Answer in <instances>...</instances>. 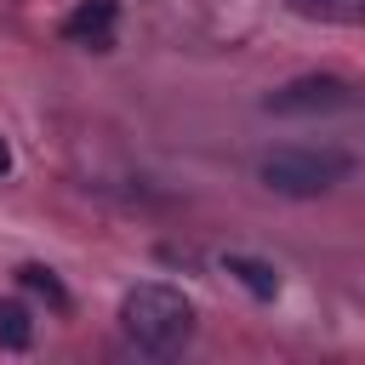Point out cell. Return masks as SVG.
I'll return each instance as SVG.
<instances>
[{
  "instance_id": "3957f363",
  "label": "cell",
  "mask_w": 365,
  "mask_h": 365,
  "mask_svg": "<svg viewBox=\"0 0 365 365\" xmlns=\"http://www.w3.org/2000/svg\"><path fill=\"white\" fill-rule=\"evenodd\" d=\"M354 103V86L336 80V74H302L291 86H279L268 97V114H331V108H348Z\"/></svg>"
},
{
  "instance_id": "ba28073f",
  "label": "cell",
  "mask_w": 365,
  "mask_h": 365,
  "mask_svg": "<svg viewBox=\"0 0 365 365\" xmlns=\"http://www.w3.org/2000/svg\"><path fill=\"white\" fill-rule=\"evenodd\" d=\"M17 279H23V291L46 297L51 308H68V291H63V279H57L51 268H40V262H23V268H17Z\"/></svg>"
},
{
  "instance_id": "5b68a950",
  "label": "cell",
  "mask_w": 365,
  "mask_h": 365,
  "mask_svg": "<svg viewBox=\"0 0 365 365\" xmlns=\"http://www.w3.org/2000/svg\"><path fill=\"white\" fill-rule=\"evenodd\" d=\"M222 274H234V279H240L251 297H262V302L279 297V268L262 262V257H251V251H228V257H222Z\"/></svg>"
},
{
  "instance_id": "6da1fadb",
  "label": "cell",
  "mask_w": 365,
  "mask_h": 365,
  "mask_svg": "<svg viewBox=\"0 0 365 365\" xmlns=\"http://www.w3.org/2000/svg\"><path fill=\"white\" fill-rule=\"evenodd\" d=\"M120 331L125 342H137L143 354H177L188 336H194V302L177 291V285H131L120 297Z\"/></svg>"
},
{
  "instance_id": "7a4b0ae2",
  "label": "cell",
  "mask_w": 365,
  "mask_h": 365,
  "mask_svg": "<svg viewBox=\"0 0 365 365\" xmlns=\"http://www.w3.org/2000/svg\"><path fill=\"white\" fill-rule=\"evenodd\" d=\"M348 171H354V160L342 148H268L257 160V182L285 200H314V194L336 188Z\"/></svg>"
},
{
  "instance_id": "277c9868",
  "label": "cell",
  "mask_w": 365,
  "mask_h": 365,
  "mask_svg": "<svg viewBox=\"0 0 365 365\" xmlns=\"http://www.w3.org/2000/svg\"><path fill=\"white\" fill-rule=\"evenodd\" d=\"M114 17H120V6H114V0H80V6L68 11L63 34H68V40H80V46L108 51V46H114Z\"/></svg>"
},
{
  "instance_id": "8992f818",
  "label": "cell",
  "mask_w": 365,
  "mask_h": 365,
  "mask_svg": "<svg viewBox=\"0 0 365 365\" xmlns=\"http://www.w3.org/2000/svg\"><path fill=\"white\" fill-rule=\"evenodd\" d=\"M297 17L308 23H331V29H365V0H285Z\"/></svg>"
},
{
  "instance_id": "52a82bcc",
  "label": "cell",
  "mask_w": 365,
  "mask_h": 365,
  "mask_svg": "<svg viewBox=\"0 0 365 365\" xmlns=\"http://www.w3.org/2000/svg\"><path fill=\"white\" fill-rule=\"evenodd\" d=\"M29 342H34V319H29V308H23L17 297H0V348L23 354Z\"/></svg>"
},
{
  "instance_id": "9c48e42d",
  "label": "cell",
  "mask_w": 365,
  "mask_h": 365,
  "mask_svg": "<svg viewBox=\"0 0 365 365\" xmlns=\"http://www.w3.org/2000/svg\"><path fill=\"white\" fill-rule=\"evenodd\" d=\"M11 171V148H6V137H0V177Z\"/></svg>"
}]
</instances>
